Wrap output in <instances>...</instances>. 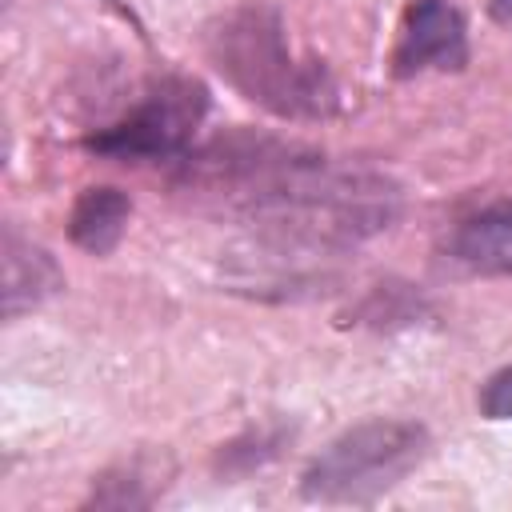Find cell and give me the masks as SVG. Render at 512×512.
I'll list each match as a JSON object with an SVG mask.
<instances>
[{"label": "cell", "instance_id": "cell-1", "mask_svg": "<svg viewBox=\"0 0 512 512\" xmlns=\"http://www.w3.org/2000/svg\"><path fill=\"white\" fill-rule=\"evenodd\" d=\"M204 48L216 72L272 116L320 120L340 108V88L324 60H300L288 48L280 12L268 4H244L212 20Z\"/></svg>", "mask_w": 512, "mask_h": 512}, {"label": "cell", "instance_id": "cell-2", "mask_svg": "<svg viewBox=\"0 0 512 512\" xmlns=\"http://www.w3.org/2000/svg\"><path fill=\"white\" fill-rule=\"evenodd\" d=\"M432 448L416 420L376 416L340 432L300 476V496L312 504H368L392 492Z\"/></svg>", "mask_w": 512, "mask_h": 512}, {"label": "cell", "instance_id": "cell-3", "mask_svg": "<svg viewBox=\"0 0 512 512\" xmlns=\"http://www.w3.org/2000/svg\"><path fill=\"white\" fill-rule=\"evenodd\" d=\"M204 116H208V88L196 76H164L120 120L88 132L84 148L124 164L184 160Z\"/></svg>", "mask_w": 512, "mask_h": 512}, {"label": "cell", "instance_id": "cell-4", "mask_svg": "<svg viewBox=\"0 0 512 512\" xmlns=\"http://www.w3.org/2000/svg\"><path fill=\"white\" fill-rule=\"evenodd\" d=\"M468 64V24L452 0H412L392 52V72L400 80L436 72H460Z\"/></svg>", "mask_w": 512, "mask_h": 512}, {"label": "cell", "instance_id": "cell-5", "mask_svg": "<svg viewBox=\"0 0 512 512\" xmlns=\"http://www.w3.org/2000/svg\"><path fill=\"white\" fill-rule=\"evenodd\" d=\"M444 252L452 264L480 272V276H504L512 272V200L488 204L464 220L444 240Z\"/></svg>", "mask_w": 512, "mask_h": 512}, {"label": "cell", "instance_id": "cell-6", "mask_svg": "<svg viewBox=\"0 0 512 512\" xmlns=\"http://www.w3.org/2000/svg\"><path fill=\"white\" fill-rule=\"evenodd\" d=\"M60 288H64V272L56 256L24 240L16 228H4V316L16 320L20 312L44 304Z\"/></svg>", "mask_w": 512, "mask_h": 512}, {"label": "cell", "instance_id": "cell-7", "mask_svg": "<svg viewBox=\"0 0 512 512\" xmlns=\"http://www.w3.org/2000/svg\"><path fill=\"white\" fill-rule=\"evenodd\" d=\"M132 216V200L128 192H120L116 184H92L76 196L72 216H68V236L76 248H84L88 256H108Z\"/></svg>", "mask_w": 512, "mask_h": 512}, {"label": "cell", "instance_id": "cell-8", "mask_svg": "<svg viewBox=\"0 0 512 512\" xmlns=\"http://www.w3.org/2000/svg\"><path fill=\"white\" fill-rule=\"evenodd\" d=\"M288 436H292V428H284V424H276V428H252L248 436L224 444L220 468H224V472H252V468H260V464H268V460L284 448Z\"/></svg>", "mask_w": 512, "mask_h": 512}, {"label": "cell", "instance_id": "cell-9", "mask_svg": "<svg viewBox=\"0 0 512 512\" xmlns=\"http://www.w3.org/2000/svg\"><path fill=\"white\" fill-rule=\"evenodd\" d=\"M148 480L140 476L136 464L120 468V472H104L100 484L92 488V504H108V508H144L152 500V492L144 488Z\"/></svg>", "mask_w": 512, "mask_h": 512}, {"label": "cell", "instance_id": "cell-10", "mask_svg": "<svg viewBox=\"0 0 512 512\" xmlns=\"http://www.w3.org/2000/svg\"><path fill=\"white\" fill-rule=\"evenodd\" d=\"M480 412L488 420H512V364L492 372L484 384H480V396H476Z\"/></svg>", "mask_w": 512, "mask_h": 512}, {"label": "cell", "instance_id": "cell-11", "mask_svg": "<svg viewBox=\"0 0 512 512\" xmlns=\"http://www.w3.org/2000/svg\"><path fill=\"white\" fill-rule=\"evenodd\" d=\"M492 16L500 24H512V0H492Z\"/></svg>", "mask_w": 512, "mask_h": 512}]
</instances>
